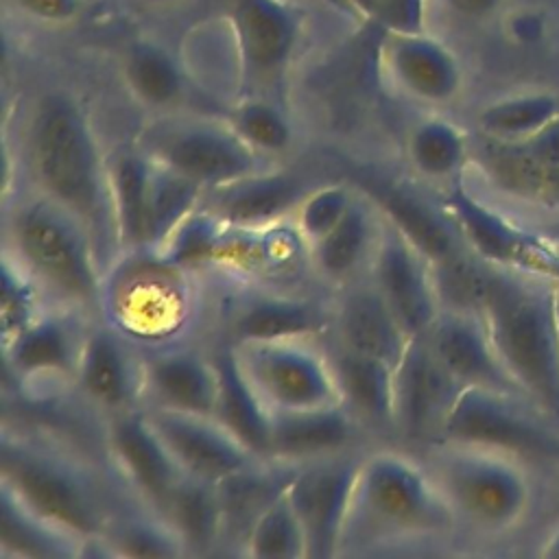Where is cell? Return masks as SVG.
Here are the masks:
<instances>
[{
	"label": "cell",
	"mask_w": 559,
	"mask_h": 559,
	"mask_svg": "<svg viewBox=\"0 0 559 559\" xmlns=\"http://www.w3.org/2000/svg\"><path fill=\"white\" fill-rule=\"evenodd\" d=\"M15 159L26 190L85 225L107 269L118 255L107 153L81 103L66 92L41 94L24 120Z\"/></svg>",
	"instance_id": "6da1fadb"
},
{
	"label": "cell",
	"mask_w": 559,
	"mask_h": 559,
	"mask_svg": "<svg viewBox=\"0 0 559 559\" xmlns=\"http://www.w3.org/2000/svg\"><path fill=\"white\" fill-rule=\"evenodd\" d=\"M474 310L520 391L559 415V325L552 277L480 262Z\"/></svg>",
	"instance_id": "7a4b0ae2"
},
{
	"label": "cell",
	"mask_w": 559,
	"mask_h": 559,
	"mask_svg": "<svg viewBox=\"0 0 559 559\" xmlns=\"http://www.w3.org/2000/svg\"><path fill=\"white\" fill-rule=\"evenodd\" d=\"M2 251L26 269L50 304L98 319L105 264L68 210L31 190L4 201Z\"/></svg>",
	"instance_id": "3957f363"
},
{
	"label": "cell",
	"mask_w": 559,
	"mask_h": 559,
	"mask_svg": "<svg viewBox=\"0 0 559 559\" xmlns=\"http://www.w3.org/2000/svg\"><path fill=\"white\" fill-rule=\"evenodd\" d=\"M456 518L421 459L395 448L365 450L341 552L448 533Z\"/></svg>",
	"instance_id": "277c9868"
},
{
	"label": "cell",
	"mask_w": 559,
	"mask_h": 559,
	"mask_svg": "<svg viewBox=\"0 0 559 559\" xmlns=\"http://www.w3.org/2000/svg\"><path fill=\"white\" fill-rule=\"evenodd\" d=\"M201 273L153 247L122 251L105 269L98 319L142 352L188 343L203 317Z\"/></svg>",
	"instance_id": "5b68a950"
},
{
	"label": "cell",
	"mask_w": 559,
	"mask_h": 559,
	"mask_svg": "<svg viewBox=\"0 0 559 559\" xmlns=\"http://www.w3.org/2000/svg\"><path fill=\"white\" fill-rule=\"evenodd\" d=\"M0 487L41 518L98 548L118 507L92 469L66 450L13 430L2 435Z\"/></svg>",
	"instance_id": "8992f818"
},
{
	"label": "cell",
	"mask_w": 559,
	"mask_h": 559,
	"mask_svg": "<svg viewBox=\"0 0 559 559\" xmlns=\"http://www.w3.org/2000/svg\"><path fill=\"white\" fill-rule=\"evenodd\" d=\"M421 461L430 469L456 522L500 533L526 513L531 489L518 459L452 441L426 443Z\"/></svg>",
	"instance_id": "52a82bcc"
},
{
	"label": "cell",
	"mask_w": 559,
	"mask_h": 559,
	"mask_svg": "<svg viewBox=\"0 0 559 559\" xmlns=\"http://www.w3.org/2000/svg\"><path fill=\"white\" fill-rule=\"evenodd\" d=\"M133 144L155 164L190 179L203 192L280 166L255 153L225 116L168 111L151 120Z\"/></svg>",
	"instance_id": "ba28073f"
},
{
	"label": "cell",
	"mask_w": 559,
	"mask_h": 559,
	"mask_svg": "<svg viewBox=\"0 0 559 559\" xmlns=\"http://www.w3.org/2000/svg\"><path fill=\"white\" fill-rule=\"evenodd\" d=\"M269 413H297L343 404L330 349L321 338L227 343Z\"/></svg>",
	"instance_id": "9c48e42d"
},
{
	"label": "cell",
	"mask_w": 559,
	"mask_h": 559,
	"mask_svg": "<svg viewBox=\"0 0 559 559\" xmlns=\"http://www.w3.org/2000/svg\"><path fill=\"white\" fill-rule=\"evenodd\" d=\"M465 247L485 264L544 277H559V249L542 234L513 223L478 199L463 179L448 183L441 203Z\"/></svg>",
	"instance_id": "30bf717a"
},
{
	"label": "cell",
	"mask_w": 559,
	"mask_h": 559,
	"mask_svg": "<svg viewBox=\"0 0 559 559\" xmlns=\"http://www.w3.org/2000/svg\"><path fill=\"white\" fill-rule=\"evenodd\" d=\"M513 397L483 386H463L437 441L476 445L518 461L559 459V439L522 413L513 404Z\"/></svg>",
	"instance_id": "8fae6325"
},
{
	"label": "cell",
	"mask_w": 559,
	"mask_h": 559,
	"mask_svg": "<svg viewBox=\"0 0 559 559\" xmlns=\"http://www.w3.org/2000/svg\"><path fill=\"white\" fill-rule=\"evenodd\" d=\"M92 321L96 319L76 310L48 306L39 319L2 347L7 371L28 397L52 395L66 384L72 389Z\"/></svg>",
	"instance_id": "7c38bea8"
},
{
	"label": "cell",
	"mask_w": 559,
	"mask_h": 559,
	"mask_svg": "<svg viewBox=\"0 0 559 559\" xmlns=\"http://www.w3.org/2000/svg\"><path fill=\"white\" fill-rule=\"evenodd\" d=\"M236 41L240 96L277 85L299 41V13L286 0H227Z\"/></svg>",
	"instance_id": "4fadbf2b"
},
{
	"label": "cell",
	"mask_w": 559,
	"mask_h": 559,
	"mask_svg": "<svg viewBox=\"0 0 559 559\" xmlns=\"http://www.w3.org/2000/svg\"><path fill=\"white\" fill-rule=\"evenodd\" d=\"M362 450H352L293 469L286 491L301 520L308 559L338 557Z\"/></svg>",
	"instance_id": "5bb4252c"
},
{
	"label": "cell",
	"mask_w": 559,
	"mask_h": 559,
	"mask_svg": "<svg viewBox=\"0 0 559 559\" xmlns=\"http://www.w3.org/2000/svg\"><path fill=\"white\" fill-rule=\"evenodd\" d=\"M72 389L103 419L144 408V352L105 321H92Z\"/></svg>",
	"instance_id": "9a60e30c"
},
{
	"label": "cell",
	"mask_w": 559,
	"mask_h": 559,
	"mask_svg": "<svg viewBox=\"0 0 559 559\" xmlns=\"http://www.w3.org/2000/svg\"><path fill=\"white\" fill-rule=\"evenodd\" d=\"M367 275L411 336H424L432 328L443 308L435 266L386 218Z\"/></svg>",
	"instance_id": "2e32d148"
},
{
	"label": "cell",
	"mask_w": 559,
	"mask_h": 559,
	"mask_svg": "<svg viewBox=\"0 0 559 559\" xmlns=\"http://www.w3.org/2000/svg\"><path fill=\"white\" fill-rule=\"evenodd\" d=\"M103 443L114 472L133 500L159 513L183 472L155 432L144 408L105 417Z\"/></svg>",
	"instance_id": "e0dca14e"
},
{
	"label": "cell",
	"mask_w": 559,
	"mask_h": 559,
	"mask_svg": "<svg viewBox=\"0 0 559 559\" xmlns=\"http://www.w3.org/2000/svg\"><path fill=\"white\" fill-rule=\"evenodd\" d=\"M227 343L273 338H323L332 328V304L273 284H245L225 312Z\"/></svg>",
	"instance_id": "ac0fdd59"
},
{
	"label": "cell",
	"mask_w": 559,
	"mask_h": 559,
	"mask_svg": "<svg viewBox=\"0 0 559 559\" xmlns=\"http://www.w3.org/2000/svg\"><path fill=\"white\" fill-rule=\"evenodd\" d=\"M155 432L186 476L221 485L258 459L214 415L144 408Z\"/></svg>",
	"instance_id": "d6986e66"
},
{
	"label": "cell",
	"mask_w": 559,
	"mask_h": 559,
	"mask_svg": "<svg viewBox=\"0 0 559 559\" xmlns=\"http://www.w3.org/2000/svg\"><path fill=\"white\" fill-rule=\"evenodd\" d=\"M463 384L443 367L426 336H413L395 365V435L432 443Z\"/></svg>",
	"instance_id": "ffe728a7"
},
{
	"label": "cell",
	"mask_w": 559,
	"mask_h": 559,
	"mask_svg": "<svg viewBox=\"0 0 559 559\" xmlns=\"http://www.w3.org/2000/svg\"><path fill=\"white\" fill-rule=\"evenodd\" d=\"M332 345L397 365L413 338L369 275L338 288L332 301Z\"/></svg>",
	"instance_id": "44dd1931"
},
{
	"label": "cell",
	"mask_w": 559,
	"mask_h": 559,
	"mask_svg": "<svg viewBox=\"0 0 559 559\" xmlns=\"http://www.w3.org/2000/svg\"><path fill=\"white\" fill-rule=\"evenodd\" d=\"M424 336L443 367L463 386H483L509 395H524L504 369L476 310L443 306Z\"/></svg>",
	"instance_id": "7402d4cb"
},
{
	"label": "cell",
	"mask_w": 559,
	"mask_h": 559,
	"mask_svg": "<svg viewBox=\"0 0 559 559\" xmlns=\"http://www.w3.org/2000/svg\"><path fill=\"white\" fill-rule=\"evenodd\" d=\"M380 59L393 90L415 103L445 105L461 90L454 52L424 31L384 33Z\"/></svg>",
	"instance_id": "603a6c76"
},
{
	"label": "cell",
	"mask_w": 559,
	"mask_h": 559,
	"mask_svg": "<svg viewBox=\"0 0 559 559\" xmlns=\"http://www.w3.org/2000/svg\"><path fill=\"white\" fill-rule=\"evenodd\" d=\"M218 369L214 354L190 343L144 352V408L214 415Z\"/></svg>",
	"instance_id": "cb8c5ba5"
},
{
	"label": "cell",
	"mask_w": 559,
	"mask_h": 559,
	"mask_svg": "<svg viewBox=\"0 0 559 559\" xmlns=\"http://www.w3.org/2000/svg\"><path fill=\"white\" fill-rule=\"evenodd\" d=\"M317 186L306 173L284 164L234 183L205 190L201 207L231 227H266L290 218L301 197Z\"/></svg>",
	"instance_id": "d4e9b609"
},
{
	"label": "cell",
	"mask_w": 559,
	"mask_h": 559,
	"mask_svg": "<svg viewBox=\"0 0 559 559\" xmlns=\"http://www.w3.org/2000/svg\"><path fill=\"white\" fill-rule=\"evenodd\" d=\"M365 432V426L345 404L297 413H271L269 461L297 467L317 459L362 450Z\"/></svg>",
	"instance_id": "484cf974"
},
{
	"label": "cell",
	"mask_w": 559,
	"mask_h": 559,
	"mask_svg": "<svg viewBox=\"0 0 559 559\" xmlns=\"http://www.w3.org/2000/svg\"><path fill=\"white\" fill-rule=\"evenodd\" d=\"M382 227L384 218L378 205L358 188V194L343 221L308 249L310 273L334 290L365 277L369 273Z\"/></svg>",
	"instance_id": "4316f807"
},
{
	"label": "cell",
	"mask_w": 559,
	"mask_h": 559,
	"mask_svg": "<svg viewBox=\"0 0 559 559\" xmlns=\"http://www.w3.org/2000/svg\"><path fill=\"white\" fill-rule=\"evenodd\" d=\"M356 186L378 205L382 216L432 262V266L450 264L469 253L443 207L430 205L426 199L397 183L369 179Z\"/></svg>",
	"instance_id": "83f0119b"
},
{
	"label": "cell",
	"mask_w": 559,
	"mask_h": 559,
	"mask_svg": "<svg viewBox=\"0 0 559 559\" xmlns=\"http://www.w3.org/2000/svg\"><path fill=\"white\" fill-rule=\"evenodd\" d=\"M328 349L347 411L367 432H395V367L332 343Z\"/></svg>",
	"instance_id": "f1b7e54d"
},
{
	"label": "cell",
	"mask_w": 559,
	"mask_h": 559,
	"mask_svg": "<svg viewBox=\"0 0 559 559\" xmlns=\"http://www.w3.org/2000/svg\"><path fill=\"white\" fill-rule=\"evenodd\" d=\"M109 194L118 234V253L148 247V194L153 159L135 144L107 153Z\"/></svg>",
	"instance_id": "f546056e"
},
{
	"label": "cell",
	"mask_w": 559,
	"mask_h": 559,
	"mask_svg": "<svg viewBox=\"0 0 559 559\" xmlns=\"http://www.w3.org/2000/svg\"><path fill=\"white\" fill-rule=\"evenodd\" d=\"M218 369V395L214 417L234 432L258 459L269 461L271 413L242 376L231 347L225 343L214 352Z\"/></svg>",
	"instance_id": "4dcf8cb0"
},
{
	"label": "cell",
	"mask_w": 559,
	"mask_h": 559,
	"mask_svg": "<svg viewBox=\"0 0 559 559\" xmlns=\"http://www.w3.org/2000/svg\"><path fill=\"white\" fill-rule=\"evenodd\" d=\"M87 546L35 513L7 487H0V555L15 559H74Z\"/></svg>",
	"instance_id": "1f68e13d"
},
{
	"label": "cell",
	"mask_w": 559,
	"mask_h": 559,
	"mask_svg": "<svg viewBox=\"0 0 559 559\" xmlns=\"http://www.w3.org/2000/svg\"><path fill=\"white\" fill-rule=\"evenodd\" d=\"M159 515L175 528L188 555H207L225 542V507L214 483L183 474Z\"/></svg>",
	"instance_id": "d6a6232c"
},
{
	"label": "cell",
	"mask_w": 559,
	"mask_h": 559,
	"mask_svg": "<svg viewBox=\"0 0 559 559\" xmlns=\"http://www.w3.org/2000/svg\"><path fill=\"white\" fill-rule=\"evenodd\" d=\"M478 166L487 179L507 194L544 203L559 205V166L537 162L509 142H496L483 138L476 153Z\"/></svg>",
	"instance_id": "836d02e7"
},
{
	"label": "cell",
	"mask_w": 559,
	"mask_h": 559,
	"mask_svg": "<svg viewBox=\"0 0 559 559\" xmlns=\"http://www.w3.org/2000/svg\"><path fill=\"white\" fill-rule=\"evenodd\" d=\"M122 76L129 94L146 109L168 114L183 100V74L159 44L133 41L124 52Z\"/></svg>",
	"instance_id": "e575fe53"
},
{
	"label": "cell",
	"mask_w": 559,
	"mask_h": 559,
	"mask_svg": "<svg viewBox=\"0 0 559 559\" xmlns=\"http://www.w3.org/2000/svg\"><path fill=\"white\" fill-rule=\"evenodd\" d=\"M98 552L111 557H188L175 528L157 511L133 500V509L116 511Z\"/></svg>",
	"instance_id": "d590c367"
},
{
	"label": "cell",
	"mask_w": 559,
	"mask_h": 559,
	"mask_svg": "<svg viewBox=\"0 0 559 559\" xmlns=\"http://www.w3.org/2000/svg\"><path fill=\"white\" fill-rule=\"evenodd\" d=\"M411 168L428 181H454L472 159L467 135L450 120L430 116L419 120L406 138Z\"/></svg>",
	"instance_id": "8d00e7d4"
},
{
	"label": "cell",
	"mask_w": 559,
	"mask_h": 559,
	"mask_svg": "<svg viewBox=\"0 0 559 559\" xmlns=\"http://www.w3.org/2000/svg\"><path fill=\"white\" fill-rule=\"evenodd\" d=\"M225 118L255 153L271 162L282 164L295 146L297 133L290 118L269 96H238Z\"/></svg>",
	"instance_id": "74e56055"
},
{
	"label": "cell",
	"mask_w": 559,
	"mask_h": 559,
	"mask_svg": "<svg viewBox=\"0 0 559 559\" xmlns=\"http://www.w3.org/2000/svg\"><path fill=\"white\" fill-rule=\"evenodd\" d=\"M559 116V96L550 92L515 94L485 105L476 124L483 138L496 142H522Z\"/></svg>",
	"instance_id": "f35d334b"
},
{
	"label": "cell",
	"mask_w": 559,
	"mask_h": 559,
	"mask_svg": "<svg viewBox=\"0 0 559 559\" xmlns=\"http://www.w3.org/2000/svg\"><path fill=\"white\" fill-rule=\"evenodd\" d=\"M242 552L253 559H308L301 520L286 489H282L253 520Z\"/></svg>",
	"instance_id": "ab89813d"
},
{
	"label": "cell",
	"mask_w": 559,
	"mask_h": 559,
	"mask_svg": "<svg viewBox=\"0 0 559 559\" xmlns=\"http://www.w3.org/2000/svg\"><path fill=\"white\" fill-rule=\"evenodd\" d=\"M50 304L39 284L26 273V269L2 251L0 264V341L9 345L22 334L35 319H39Z\"/></svg>",
	"instance_id": "60d3db41"
},
{
	"label": "cell",
	"mask_w": 559,
	"mask_h": 559,
	"mask_svg": "<svg viewBox=\"0 0 559 559\" xmlns=\"http://www.w3.org/2000/svg\"><path fill=\"white\" fill-rule=\"evenodd\" d=\"M203 188L153 162L148 194V247H159L201 203Z\"/></svg>",
	"instance_id": "b9f144b4"
},
{
	"label": "cell",
	"mask_w": 559,
	"mask_h": 559,
	"mask_svg": "<svg viewBox=\"0 0 559 559\" xmlns=\"http://www.w3.org/2000/svg\"><path fill=\"white\" fill-rule=\"evenodd\" d=\"M356 194V183L325 181L312 186L301 197L290 214V223L308 249L325 238L343 221Z\"/></svg>",
	"instance_id": "7bdbcfd3"
},
{
	"label": "cell",
	"mask_w": 559,
	"mask_h": 559,
	"mask_svg": "<svg viewBox=\"0 0 559 559\" xmlns=\"http://www.w3.org/2000/svg\"><path fill=\"white\" fill-rule=\"evenodd\" d=\"M424 4L426 0H378L371 22L384 33L424 31Z\"/></svg>",
	"instance_id": "ee69618b"
},
{
	"label": "cell",
	"mask_w": 559,
	"mask_h": 559,
	"mask_svg": "<svg viewBox=\"0 0 559 559\" xmlns=\"http://www.w3.org/2000/svg\"><path fill=\"white\" fill-rule=\"evenodd\" d=\"M524 155L544 162V164H555L559 166V116L550 120L544 129H539L535 135L522 140V142H509Z\"/></svg>",
	"instance_id": "f6af8a7d"
},
{
	"label": "cell",
	"mask_w": 559,
	"mask_h": 559,
	"mask_svg": "<svg viewBox=\"0 0 559 559\" xmlns=\"http://www.w3.org/2000/svg\"><path fill=\"white\" fill-rule=\"evenodd\" d=\"M7 2L31 17L52 22V24L70 22L81 11V0H7Z\"/></svg>",
	"instance_id": "bcb514c9"
},
{
	"label": "cell",
	"mask_w": 559,
	"mask_h": 559,
	"mask_svg": "<svg viewBox=\"0 0 559 559\" xmlns=\"http://www.w3.org/2000/svg\"><path fill=\"white\" fill-rule=\"evenodd\" d=\"M445 7L465 20H483L496 13L504 0H443Z\"/></svg>",
	"instance_id": "7dc6e473"
},
{
	"label": "cell",
	"mask_w": 559,
	"mask_h": 559,
	"mask_svg": "<svg viewBox=\"0 0 559 559\" xmlns=\"http://www.w3.org/2000/svg\"><path fill=\"white\" fill-rule=\"evenodd\" d=\"M542 555H544V557H550V559H559V531H555V533L546 539V544H544V548H542Z\"/></svg>",
	"instance_id": "c3c4849f"
},
{
	"label": "cell",
	"mask_w": 559,
	"mask_h": 559,
	"mask_svg": "<svg viewBox=\"0 0 559 559\" xmlns=\"http://www.w3.org/2000/svg\"><path fill=\"white\" fill-rule=\"evenodd\" d=\"M542 234L559 249V221H557V223H546V225L542 227Z\"/></svg>",
	"instance_id": "681fc988"
},
{
	"label": "cell",
	"mask_w": 559,
	"mask_h": 559,
	"mask_svg": "<svg viewBox=\"0 0 559 559\" xmlns=\"http://www.w3.org/2000/svg\"><path fill=\"white\" fill-rule=\"evenodd\" d=\"M552 282H555V308H557V325H559V277H555Z\"/></svg>",
	"instance_id": "f907efd6"
},
{
	"label": "cell",
	"mask_w": 559,
	"mask_h": 559,
	"mask_svg": "<svg viewBox=\"0 0 559 559\" xmlns=\"http://www.w3.org/2000/svg\"><path fill=\"white\" fill-rule=\"evenodd\" d=\"M140 2H146V4H164V2H170V0H140Z\"/></svg>",
	"instance_id": "816d5d0a"
}]
</instances>
